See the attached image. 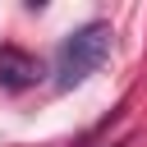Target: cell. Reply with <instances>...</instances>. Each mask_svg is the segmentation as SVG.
Returning <instances> with one entry per match:
<instances>
[{
  "label": "cell",
  "instance_id": "6da1fadb",
  "mask_svg": "<svg viewBox=\"0 0 147 147\" xmlns=\"http://www.w3.org/2000/svg\"><path fill=\"white\" fill-rule=\"evenodd\" d=\"M110 28L106 23H83V28H74L64 41H60V51H55V92H69V87H78V83H87L106 60H110Z\"/></svg>",
  "mask_w": 147,
  "mask_h": 147
},
{
  "label": "cell",
  "instance_id": "7a4b0ae2",
  "mask_svg": "<svg viewBox=\"0 0 147 147\" xmlns=\"http://www.w3.org/2000/svg\"><path fill=\"white\" fill-rule=\"evenodd\" d=\"M37 78H41V60L37 55H28L23 46H0V87L5 92H18V87H28Z\"/></svg>",
  "mask_w": 147,
  "mask_h": 147
}]
</instances>
